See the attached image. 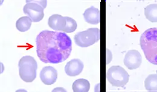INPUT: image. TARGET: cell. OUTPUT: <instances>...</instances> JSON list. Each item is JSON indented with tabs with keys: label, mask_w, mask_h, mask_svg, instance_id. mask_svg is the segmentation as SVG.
Returning <instances> with one entry per match:
<instances>
[{
	"label": "cell",
	"mask_w": 157,
	"mask_h": 92,
	"mask_svg": "<svg viewBox=\"0 0 157 92\" xmlns=\"http://www.w3.org/2000/svg\"><path fill=\"white\" fill-rule=\"evenodd\" d=\"M36 53L45 63L58 64L65 61L72 51V41L65 33L44 30L36 39Z\"/></svg>",
	"instance_id": "6da1fadb"
},
{
	"label": "cell",
	"mask_w": 157,
	"mask_h": 92,
	"mask_svg": "<svg viewBox=\"0 0 157 92\" xmlns=\"http://www.w3.org/2000/svg\"><path fill=\"white\" fill-rule=\"evenodd\" d=\"M140 46L147 61L157 65V28L147 29L141 35Z\"/></svg>",
	"instance_id": "7a4b0ae2"
},
{
	"label": "cell",
	"mask_w": 157,
	"mask_h": 92,
	"mask_svg": "<svg viewBox=\"0 0 157 92\" xmlns=\"http://www.w3.org/2000/svg\"><path fill=\"white\" fill-rule=\"evenodd\" d=\"M19 75L21 79L26 83H32L36 78L38 64L35 59L30 55L24 56L20 59Z\"/></svg>",
	"instance_id": "3957f363"
},
{
	"label": "cell",
	"mask_w": 157,
	"mask_h": 92,
	"mask_svg": "<svg viewBox=\"0 0 157 92\" xmlns=\"http://www.w3.org/2000/svg\"><path fill=\"white\" fill-rule=\"evenodd\" d=\"M26 4L24 6V13L32 20L33 22H38L44 17V10L47 7L45 0H27Z\"/></svg>",
	"instance_id": "277c9868"
},
{
	"label": "cell",
	"mask_w": 157,
	"mask_h": 92,
	"mask_svg": "<svg viewBox=\"0 0 157 92\" xmlns=\"http://www.w3.org/2000/svg\"><path fill=\"white\" fill-rule=\"evenodd\" d=\"M106 79L114 87H123L129 81V75L120 66H111L106 72Z\"/></svg>",
	"instance_id": "5b68a950"
},
{
	"label": "cell",
	"mask_w": 157,
	"mask_h": 92,
	"mask_svg": "<svg viewBox=\"0 0 157 92\" xmlns=\"http://www.w3.org/2000/svg\"><path fill=\"white\" fill-rule=\"evenodd\" d=\"M99 39L100 30L98 28H91L78 32L74 37L76 44L81 48L89 47L97 43Z\"/></svg>",
	"instance_id": "8992f818"
},
{
	"label": "cell",
	"mask_w": 157,
	"mask_h": 92,
	"mask_svg": "<svg viewBox=\"0 0 157 92\" xmlns=\"http://www.w3.org/2000/svg\"><path fill=\"white\" fill-rule=\"evenodd\" d=\"M123 61L128 69L134 70L140 66L142 63V57L138 51L132 50L127 52Z\"/></svg>",
	"instance_id": "52a82bcc"
},
{
	"label": "cell",
	"mask_w": 157,
	"mask_h": 92,
	"mask_svg": "<svg viewBox=\"0 0 157 92\" xmlns=\"http://www.w3.org/2000/svg\"><path fill=\"white\" fill-rule=\"evenodd\" d=\"M39 76L41 81L44 84L50 86L56 81L58 72L53 67L45 66L40 71Z\"/></svg>",
	"instance_id": "ba28073f"
},
{
	"label": "cell",
	"mask_w": 157,
	"mask_h": 92,
	"mask_svg": "<svg viewBox=\"0 0 157 92\" xmlns=\"http://www.w3.org/2000/svg\"><path fill=\"white\" fill-rule=\"evenodd\" d=\"M83 68V63L79 59L75 58L67 63L65 66V72L70 76H76L82 72Z\"/></svg>",
	"instance_id": "9c48e42d"
},
{
	"label": "cell",
	"mask_w": 157,
	"mask_h": 92,
	"mask_svg": "<svg viewBox=\"0 0 157 92\" xmlns=\"http://www.w3.org/2000/svg\"><path fill=\"white\" fill-rule=\"evenodd\" d=\"M66 17L58 14H55L50 17L48 20V26L55 31H63L66 27Z\"/></svg>",
	"instance_id": "30bf717a"
},
{
	"label": "cell",
	"mask_w": 157,
	"mask_h": 92,
	"mask_svg": "<svg viewBox=\"0 0 157 92\" xmlns=\"http://www.w3.org/2000/svg\"><path fill=\"white\" fill-rule=\"evenodd\" d=\"M83 18L85 20L90 24L97 25L100 21V10L98 8L91 6L85 10L83 14Z\"/></svg>",
	"instance_id": "8fae6325"
},
{
	"label": "cell",
	"mask_w": 157,
	"mask_h": 92,
	"mask_svg": "<svg viewBox=\"0 0 157 92\" xmlns=\"http://www.w3.org/2000/svg\"><path fill=\"white\" fill-rule=\"evenodd\" d=\"M90 82L83 78L76 79L73 84L72 89L75 92H87L90 90Z\"/></svg>",
	"instance_id": "7c38bea8"
},
{
	"label": "cell",
	"mask_w": 157,
	"mask_h": 92,
	"mask_svg": "<svg viewBox=\"0 0 157 92\" xmlns=\"http://www.w3.org/2000/svg\"><path fill=\"white\" fill-rule=\"evenodd\" d=\"M144 15L146 19L151 22H157V4H152L144 9Z\"/></svg>",
	"instance_id": "4fadbf2b"
},
{
	"label": "cell",
	"mask_w": 157,
	"mask_h": 92,
	"mask_svg": "<svg viewBox=\"0 0 157 92\" xmlns=\"http://www.w3.org/2000/svg\"><path fill=\"white\" fill-rule=\"evenodd\" d=\"M32 22V20L28 17H21L16 22V28L20 32H25L30 28Z\"/></svg>",
	"instance_id": "5bb4252c"
},
{
	"label": "cell",
	"mask_w": 157,
	"mask_h": 92,
	"mask_svg": "<svg viewBox=\"0 0 157 92\" xmlns=\"http://www.w3.org/2000/svg\"><path fill=\"white\" fill-rule=\"evenodd\" d=\"M144 86L147 91L157 92V74L149 75L145 79Z\"/></svg>",
	"instance_id": "9a60e30c"
},
{
	"label": "cell",
	"mask_w": 157,
	"mask_h": 92,
	"mask_svg": "<svg viewBox=\"0 0 157 92\" xmlns=\"http://www.w3.org/2000/svg\"><path fill=\"white\" fill-rule=\"evenodd\" d=\"M67 20V24L66 27L65 29L63 30V32L67 33H71L75 31V30L77 29L78 24L76 23V21L71 18L66 17Z\"/></svg>",
	"instance_id": "2e32d148"
}]
</instances>
